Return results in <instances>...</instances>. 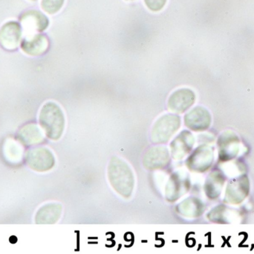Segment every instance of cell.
Returning a JSON list of instances; mask_svg holds the SVG:
<instances>
[{"label": "cell", "mask_w": 254, "mask_h": 254, "mask_svg": "<svg viewBox=\"0 0 254 254\" xmlns=\"http://www.w3.org/2000/svg\"><path fill=\"white\" fill-rule=\"evenodd\" d=\"M107 175L110 185L124 198L128 199L134 192V172L126 161L119 157H113L109 163Z\"/></svg>", "instance_id": "6da1fadb"}, {"label": "cell", "mask_w": 254, "mask_h": 254, "mask_svg": "<svg viewBox=\"0 0 254 254\" xmlns=\"http://www.w3.org/2000/svg\"><path fill=\"white\" fill-rule=\"evenodd\" d=\"M39 122L46 137L52 140H58L65 130V119L64 111L56 103H46L40 110Z\"/></svg>", "instance_id": "7a4b0ae2"}, {"label": "cell", "mask_w": 254, "mask_h": 254, "mask_svg": "<svg viewBox=\"0 0 254 254\" xmlns=\"http://www.w3.org/2000/svg\"><path fill=\"white\" fill-rule=\"evenodd\" d=\"M182 119L178 115L167 113L158 118L151 130V141L155 144L168 143L181 128Z\"/></svg>", "instance_id": "3957f363"}, {"label": "cell", "mask_w": 254, "mask_h": 254, "mask_svg": "<svg viewBox=\"0 0 254 254\" xmlns=\"http://www.w3.org/2000/svg\"><path fill=\"white\" fill-rule=\"evenodd\" d=\"M190 186V182L186 173L182 171L173 173L166 185V199L170 203L176 202L189 191Z\"/></svg>", "instance_id": "277c9868"}, {"label": "cell", "mask_w": 254, "mask_h": 254, "mask_svg": "<svg viewBox=\"0 0 254 254\" xmlns=\"http://www.w3.org/2000/svg\"><path fill=\"white\" fill-rule=\"evenodd\" d=\"M213 159L214 156L211 148L202 145L197 148L188 158L186 166L191 171L205 172L211 167Z\"/></svg>", "instance_id": "5b68a950"}, {"label": "cell", "mask_w": 254, "mask_h": 254, "mask_svg": "<svg viewBox=\"0 0 254 254\" xmlns=\"http://www.w3.org/2000/svg\"><path fill=\"white\" fill-rule=\"evenodd\" d=\"M26 163L32 169L44 172L53 168L55 164V158L53 153L49 149L38 148L28 152Z\"/></svg>", "instance_id": "8992f818"}, {"label": "cell", "mask_w": 254, "mask_h": 254, "mask_svg": "<svg viewBox=\"0 0 254 254\" xmlns=\"http://www.w3.org/2000/svg\"><path fill=\"white\" fill-rule=\"evenodd\" d=\"M171 155L166 146H154L146 151L143 158V165L148 170H158L167 168L170 163Z\"/></svg>", "instance_id": "52a82bcc"}, {"label": "cell", "mask_w": 254, "mask_h": 254, "mask_svg": "<svg viewBox=\"0 0 254 254\" xmlns=\"http://www.w3.org/2000/svg\"><path fill=\"white\" fill-rule=\"evenodd\" d=\"M195 101V94L189 88L176 89L169 97L167 107L173 113H185L193 105Z\"/></svg>", "instance_id": "ba28073f"}, {"label": "cell", "mask_w": 254, "mask_h": 254, "mask_svg": "<svg viewBox=\"0 0 254 254\" xmlns=\"http://www.w3.org/2000/svg\"><path fill=\"white\" fill-rule=\"evenodd\" d=\"M185 126L193 131L207 130L211 124V116L207 109L203 107H194L184 118Z\"/></svg>", "instance_id": "9c48e42d"}, {"label": "cell", "mask_w": 254, "mask_h": 254, "mask_svg": "<svg viewBox=\"0 0 254 254\" xmlns=\"http://www.w3.org/2000/svg\"><path fill=\"white\" fill-rule=\"evenodd\" d=\"M22 37V28L18 22L10 21L0 28V45L7 50L17 49Z\"/></svg>", "instance_id": "30bf717a"}, {"label": "cell", "mask_w": 254, "mask_h": 254, "mask_svg": "<svg viewBox=\"0 0 254 254\" xmlns=\"http://www.w3.org/2000/svg\"><path fill=\"white\" fill-rule=\"evenodd\" d=\"M195 138L192 133L183 131L170 143V152L173 159L180 161L187 156L193 147Z\"/></svg>", "instance_id": "8fae6325"}, {"label": "cell", "mask_w": 254, "mask_h": 254, "mask_svg": "<svg viewBox=\"0 0 254 254\" xmlns=\"http://www.w3.org/2000/svg\"><path fill=\"white\" fill-rule=\"evenodd\" d=\"M21 22L26 31H45L49 25V20L46 15L37 10H30L22 13L20 17Z\"/></svg>", "instance_id": "7c38bea8"}, {"label": "cell", "mask_w": 254, "mask_h": 254, "mask_svg": "<svg viewBox=\"0 0 254 254\" xmlns=\"http://www.w3.org/2000/svg\"><path fill=\"white\" fill-rule=\"evenodd\" d=\"M249 183L247 177L233 180L228 185L225 194V201L229 204H240L249 194Z\"/></svg>", "instance_id": "4fadbf2b"}, {"label": "cell", "mask_w": 254, "mask_h": 254, "mask_svg": "<svg viewBox=\"0 0 254 254\" xmlns=\"http://www.w3.org/2000/svg\"><path fill=\"white\" fill-rule=\"evenodd\" d=\"M49 41L47 37L43 34H32L25 37L22 43V50L31 56H38L43 55L47 50Z\"/></svg>", "instance_id": "5bb4252c"}, {"label": "cell", "mask_w": 254, "mask_h": 254, "mask_svg": "<svg viewBox=\"0 0 254 254\" xmlns=\"http://www.w3.org/2000/svg\"><path fill=\"white\" fill-rule=\"evenodd\" d=\"M238 137L233 132L224 133L219 140L220 159L228 161L237 156L239 151Z\"/></svg>", "instance_id": "9a60e30c"}, {"label": "cell", "mask_w": 254, "mask_h": 254, "mask_svg": "<svg viewBox=\"0 0 254 254\" xmlns=\"http://www.w3.org/2000/svg\"><path fill=\"white\" fill-rule=\"evenodd\" d=\"M204 206L202 201L194 197L184 200L176 207V211L180 216L185 218H197L202 214Z\"/></svg>", "instance_id": "2e32d148"}, {"label": "cell", "mask_w": 254, "mask_h": 254, "mask_svg": "<svg viewBox=\"0 0 254 254\" xmlns=\"http://www.w3.org/2000/svg\"><path fill=\"white\" fill-rule=\"evenodd\" d=\"M63 207L60 204H49L43 206L37 213L36 221L38 224H55L62 215Z\"/></svg>", "instance_id": "e0dca14e"}, {"label": "cell", "mask_w": 254, "mask_h": 254, "mask_svg": "<svg viewBox=\"0 0 254 254\" xmlns=\"http://www.w3.org/2000/svg\"><path fill=\"white\" fill-rule=\"evenodd\" d=\"M19 140L26 146L39 144L44 140L41 130L34 124H29L21 128L18 134Z\"/></svg>", "instance_id": "ac0fdd59"}, {"label": "cell", "mask_w": 254, "mask_h": 254, "mask_svg": "<svg viewBox=\"0 0 254 254\" xmlns=\"http://www.w3.org/2000/svg\"><path fill=\"white\" fill-rule=\"evenodd\" d=\"M224 182L225 180L220 172L218 171L212 172L207 177L205 186H204V190L207 196L210 199L217 198L220 195Z\"/></svg>", "instance_id": "d6986e66"}, {"label": "cell", "mask_w": 254, "mask_h": 254, "mask_svg": "<svg viewBox=\"0 0 254 254\" xmlns=\"http://www.w3.org/2000/svg\"><path fill=\"white\" fill-rule=\"evenodd\" d=\"M65 0H42L41 7L49 14H55L62 8Z\"/></svg>", "instance_id": "ffe728a7"}, {"label": "cell", "mask_w": 254, "mask_h": 254, "mask_svg": "<svg viewBox=\"0 0 254 254\" xmlns=\"http://www.w3.org/2000/svg\"><path fill=\"white\" fill-rule=\"evenodd\" d=\"M146 7L151 11H161L167 4V0H143Z\"/></svg>", "instance_id": "44dd1931"}, {"label": "cell", "mask_w": 254, "mask_h": 254, "mask_svg": "<svg viewBox=\"0 0 254 254\" xmlns=\"http://www.w3.org/2000/svg\"><path fill=\"white\" fill-rule=\"evenodd\" d=\"M17 237H15V236H12V237H10L9 239V241L11 244H15V243H17Z\"/></svg>", "instance_id": "7402d4cb"}, {"label": "cell", "mask_w": 254, "mask_h": 254, "mask_svg": "<svg viewBox=\"0 0 254 254\" xmlns=\"http://www.w3.org/2000/svg\"><path fill=\"white\" fill-rule=\"evenodd\" d=\"M126 1H134V0H126Z\"/></svg>", "instance_id": "603a6c76"}, {"label": "cell", "mask_w": 254, "mask_h": 254, "mask_svg": "<svg viewBox=\"0 0 254 254\" xmlns=\"http://www.w3.org/2000/svg\"><path fill=\"white\" fill-rule=\"evenodd\" d=\"M32 1H35V0H32Z\"/></svg>", "instance_id": "cb8c5ba5"}]
</instances>
